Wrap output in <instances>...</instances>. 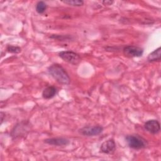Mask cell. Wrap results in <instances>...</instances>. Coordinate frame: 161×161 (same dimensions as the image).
<instances>
[{
  "label": "cell",
  "mask_w": 161,
  "mask_h": 161,
  "mask_svg": "<svg viewBox=\"0 0 161 161\" xmlns=\"http://www.w3.org/2000/svg\"><path fill=\"white\" fill-rule=\"evenodd\" d=\"M62 2L72 6H80L84 4V1L82 0H66L63 1Z\"/></svg>",
  "instance_id": "13"
},
{
  "label": "cell",
  "mask_w": 161,
  "mask_h": 161,
  "mask_svg": "<svg viewBox=\"0 0 161 161\" xmlns=\"http://www.w3.org/2000/svg\"><path fill=\"white\" fill-rule=\"evenodd\" d=\"M47 9V5L43 1H38L36 5V11L39 14H42Z\"/></svg>",
  "instance_id": "12"
},
{
  "label": "cell",
  "mask_w": 161,
  "mask_h": 161,
  "mask_svg": "<svg viewBox=\"0 0 161 161\" xmlns=\"http://www.w3.org/2000/svg\"><path fill=\"white\" fill-rule=\"evenodd\" d=\"M161 59V48L158 47L152 52H151L148 57L147 60L148 62H156L160 61Z\"/></svg>",
  "instance_id": "11"
},
{
  "label": "cell",
  "mask_w": 161,
  "mask_h": 161,
  "mask_svg": "<svg viewBox=\"0 0 161 161\" xmlns=\"http://www.w3.org/2000/svg\"><path fill=\"white\" fill-rule=\"evenodd\" d=\"M27 122H21L17 124L12 130L11 135L13 137H17L19 136H22L24 134H26V132L28 131L29 128Z\"/></svg>",
  "instance_id": "6"
},
{
  "label": "cell",
  "mask_w": 161,
  "mask_h": 161,
  "mask_svg": "<svg viewBox=\"0 0 161 161\" xmlns=\"http://www.w3.org/2000/svg\"><path fill=\"white\" fill-rule=\"evenodd\" d=\"M57 90L53 86H48L45 88L42 92V96L46 99H49L53 97L57 94Z\"/></svg>",
  "instance_id": "10"
},
{
  "label": "cell",
  "mask_w": 161,
  "mask_h": 161,
  "mask_svg": "<svg viewBox=\"0 0 161 161\" xmlns=\"http://www.w3.org/2000/svg\"><path fill=\"white\" fill-rule=\"evenodd\" d=\"M3 114H4V113H3V112H1V123H3Z\"/></svg>",
  "instance_id": "16"
},
{
  "label": "cell",
  "mask_w": 161,
  "mask_h": 161,
  "mask_svg": "<svg viewBox=\"0 0 161 161\" xmlns=\"http://www.w3.org/2000/svg\"><path fill=\"white\" fill-rule=\"evenodd\" d=\"M45 143L54 146H66L69 144V140L64 137H54L45 139Z\"/></svg>",
  "instance_id": "9"
},
{
  "label": "cell",
  "mask_w": 161,
  "mask_h": 161,
  "mask_svg": "<svg viewBox=\"0 0 161 161\" xmlns=\"http://www.w3.org/2000/svg\"><path fill=\"white\" fill-rule=\"evenodd\" d=\"M128 145L133 149L139 150L145 148L147 145V140L139 135H129L126 136Z\"/></svg>",
  "instance_id": "2"
},
{
  "label": "cell",
  "mask_w": 161,
  "mask_h": 161,
  "mask_svg": "<svg viewBox=\"0 0 161 161\" xmlns=\"http://www.w3.org/2000/svg\"><path fill=\"white\" fill-rule=\"evenodd\" d=\"M103 131V127L100 125H93V126H86L80 128L79 131V133L87 136H93L101 134Z\"/></svg>",
  "instance_id": "4"
},
{
  "label": "cell",
  "mask_w": 161,
  "mask_h": 161,
  "mask_svg": "<svg viewBox=\"0 0 161 161\" xmlns=\"http://www.w3.org/2000/svg\"><path fill=\"white\" fill-rule=\"evenodd\" d=\"M49 74L52 77L61 84L67 85L70 82V79L65 70L58 64L51 65L48 68Z\"/></svg>",
  "instance_id": "1"
},
{
  "label": "cell",
  "mask_w": 161,
  "mask_h": 161,
  "mask_svg": "<svg viewBox=\"0 0 161 161\" xmlns=\"http://www.w3.org/2000/svg\"><path fill=\"white\" fill-rule=\"evenodd\" d=\"M123 53L130 57H138L143 55V49L141 47L134 46V45H128L123 48Z\"/></svg>",
  "instance_id": "5"
},
{
  "label": "cell",
  "mask_w": 161,
  "mask_h": 161,
  "mask_svg": "<svg viewBox=\"0 0 161 161\" xmlns=\"http://www.w3.org/2000/svg\"><path fill=\"white\" fill-rule=\"evenodd\" d=\"M143 126L145 130L152 134H157L160 130V123L156 119H150L146 121Z\"/></svg>",
  "instance_id": "7"
},
{
  "label": "cell",
  "mask_w": 161,
  "mask_h": 161,
  "mask_svg": "<svg viewBox=\"0 0 161 161\" xmlns=\"http://www.w3.org/2000/svg\"><path fill=\"white\" fill-rule=\"evenodd\" d=\"M116 149V143L113 139H109L104 142L100 147V151L102 153L110 154L114 152Z\"/></svg>",
  "instance_id": "8"
},
{
  "label": "cell",
  "mask_w": 161,
  "mask_h": 161,
  "mask_svg": "<svg viewBox=\"0 0 161 161\" xmlns=\"http://www.w3.org/2000/svg\"><path fill=\"white\" fill-rule=\"evenodd\" d=\"M58 56L65 62L72 65H77L80 62V57L79 55L73 51L66 50L60 52Z\"/></svg>",
  "instance_id": "3"
},
{
  "label": "cell",
  "mask_w": 161,
  "mask_h": 161,
  "mask_svg": "<svg viewBox=\"0 0 161 161\" xmlns=\"http://www.w3.org/2000/svg\"><path fill=\"white\" fill-rule=\"evenodd\" d=\"M101 3L103 4V5H112L114 1L111 0H105V1H101Z\"/></svg>",
  "instance_id": "15"
},
{
  "label": "cell",
  "mask_w": 161,
  "mask_h": 161,
  "mask_svg": "<svg viewBox=\"0 0 161 161\" xmlns=\"http://www.w3.org/2000/svg\"><path fill=\"white\" fill-rule=\"evenodd\" d=\"M6 50L8 52L13 53H18L21 52V48L16 46L13 45H9L7 47Z\"/></svg>",
  "instance_id": "14"
}]
</instances>
